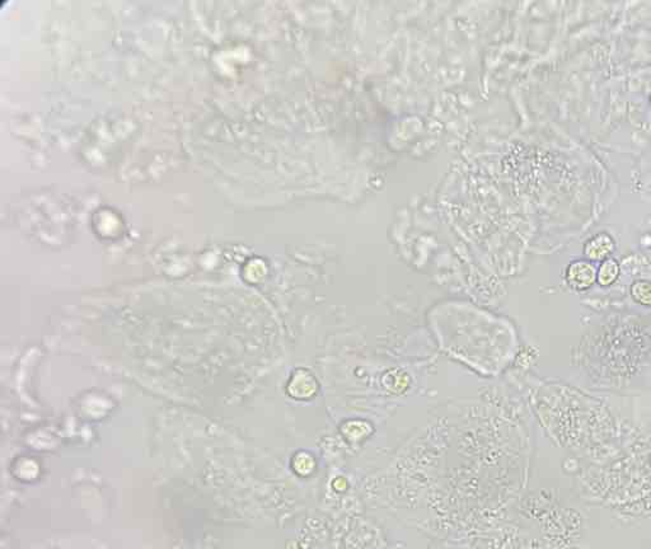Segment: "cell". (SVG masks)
Listing matches in <instances>:
<instances>
[{"mask_svg": "<svg viewBox=\"0 0 651 549\" xmlns=\"http://www.w3.org/2000/svg\"><path fill=\"white\" fill-rule=\"evenodd\" d=\"M614 241L612 236L607 233H600L588 239L584 246V255L590 261H604L609 258L614 251Z\"/></svg>", "mask_w": 651, "mask_h": 549, "instance_id": "obj_2", "label": "cell"}, {"mask_svg": "<svg viewBox=\"0 0 651 549\" xmlns=\"http://www.w3.org/2000/svg\"><path fill=\"white\" fill-rule=\"evenodd\" d=\"M631 296L633 301L643 306H651V282L638 280L631 286Z\"/></svg>", "mask_w": 651, "mask_h": 549, "instance_id": "obj_4", "label": "cell"}, {"mask_svg": "<svg viewBox=\"0 0 651 549\" xmlns=\"http://www.w3.org/2000/svg\"><path fill=\"white\" fill-rule=\"evenodd\" d=\"M621 274V267L619 262L613 258H607L602 262L598 271H597V282L600 286H611L612 284L619 280Z\"/></svg>", "mask_w": 651, "mask_h": 549, "instance_id": "obj_3", "label": "cell"}, {"mask_svg": "<svg viewBox=\"0 0 651 549\" xmlns=\"http://www.w3.org/2000/svg\"><path fill=\"white\" fill-rule=\"evenodd\" d=\"M650 103H651V97H650Z\"/></svg>", "mask_w": 651, "mask_h": 549, "instance_id": "obj_5", "label": "cell"}, {"mask_svg": "<svg viewBox=\"0 0 651 549\" xmlns=\"http://www.w3.org/2000/svg\"><path fill=\"white\" fill-rule=\"evenodd\" d=\"M565 279L570 288L578 291H585L592 288L597 282V270L593 265L585 260L571 262L566 268Z\"/></svg>", "mask_w": 651, "mask_h": 549, "instance_id": "obj_1", "label": "cell"}]
</instances>
